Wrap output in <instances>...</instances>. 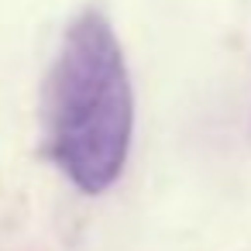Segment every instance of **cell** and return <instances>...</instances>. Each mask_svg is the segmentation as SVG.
<instances>
[{"instance_id": "1", "label": "cell", "mask_w": 251, "mask_h": 251, "mask_svg": "<svg viewBox=\"0 0 251 251\" xmlns=\"http://www.w3.org/2000/svg\"><path fill=\"white\" fill-rule=\"evenodd\" d=\"M134 90L124 49L100 11L69 21L45 76V151L79 193H107L131 151Z\"/></svg>"}]
</instances>
